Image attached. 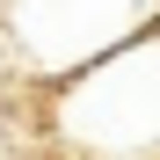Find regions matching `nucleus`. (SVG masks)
Wrapping results in <instances>:
<instances>
[{
  "mask_svg": "<svg viewBox=\"0 0 160 160\" xmlns=\"http://www.w3.org/2000/svg\"><path fill=\"white\" fill-rule=\"evenodd\" d=\"M153 15H160V0H0L8 37L44 80H66L80 66L109 58L117 44L153 29Z\"/></svg>",
  "mask_w": 160,
  "mask_h": 160,
  "instance_id": "2",
  "label": "nucleus"
},
{
  "mask_svg": "<svg viewBox=\"0 0 160 160\" xmlns=\"http://www.w3.org/2000/svg\"><path fill=\"white\" fill-rule=\"evenodd\" d=\"M51 138L80 160H160V22L58 80Z\"/></svg>",
  "mask_w": 160,
  "mask_h": 160,
  "instance_id": "1",
  "label": "nucleus"
}]
</instances>
